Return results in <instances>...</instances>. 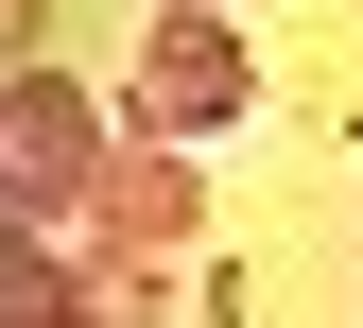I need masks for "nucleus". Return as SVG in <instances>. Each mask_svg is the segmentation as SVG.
<instances>
[{
  "mask_svg": "<svg viewBox=\"0 0 363 328\" xmlns=\"http://www.w3.org/2000/svg\"><path fill=\"white\" fill-rule=\"evenodd\" d=\"M242 104H259V86H242V52H225V18H208V0H173V18H156V52H139V121L191 156V138H225Z\"/></svg>",
  "mask_w": 363,
  "mask_h": 328,
  "instance_id": "obj_1",
  "label": "nucleus"
},
{
  "mask_svg": "<svg viewBox=\"0 0 363 328\" xmlns=\"http://www.w3.org/2000/svg\"><path fill=\"white\" fill-rule=\"evenodd\" d=\"M0 328H86V311H69V276H52V242H35V225H0Z\"/></svg>",
  "mask_w": 363,
  "mask_h": 328,
  "instance_id": "obj_3",
  "label": "nucleus"
},
{
  "mask_svg": "<svg viewBox=\"0 0 363 328\" xmlns=\"http://www.w3.org/2000/svg\"><path fill=\"white\" fill-rule=\"evenodd\" d=\"M173 225H208V191H191V156H156V173H121V242H173Z\"/></svg>",
  "mask_w": 363,
  "mask_h": 328,
  "instance_id": "obj_4",
  "label": "nucleus"
},
{
  "mask_svg": "<svg viewBox=\"0 0 363 328\" xmlns=\"http://www.w3.org/2000/svg\"><path fill=\"white\" fill-rule=\"evenodd\" d=\"M86 173H104V138H86V104H69L52 69H18V86H0V191H35V208H69Z\"/></svg>",
  "mask_w": 363,
  "mask_h": 328,
  "instance_id": "obj_2",
  "label": "nucleus"
}]
</instances>
